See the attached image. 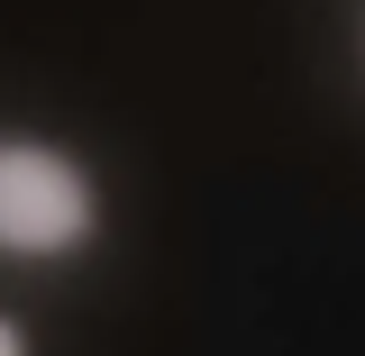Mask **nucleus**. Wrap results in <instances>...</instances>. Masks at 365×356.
<instances>
[{
	"label": "nucleus",
	"instance_id": "nucleus-2",
	"mask_svg": "<svg viewBox=\"0 0 365 356\" xmlns=\"http://www.w3.org/2000/svg\"><path fill=\"white\" fill-rule=\"evenodd\" d=\"M0 356H28V347H19V329H9V320H0Z\"/></svg>",
	"mask_w": 365,
	"mask_h": 356
},
{
	"label": "nucleus",
	"instance_id": "nucleus-1",
	"mask_svg": "<svg viewBox=\"0 0 365 356\" xmlns=\"http://www.w3.org/2000/svg\"><path fill=\"white\" fill-rule=\"evenodd\" d=\"M91 228V183L46 156V146H0V247L9 256H55Z\"/></svg>",
	"mask_w": 365,
	"mask_h": 356
}]
</instances>
